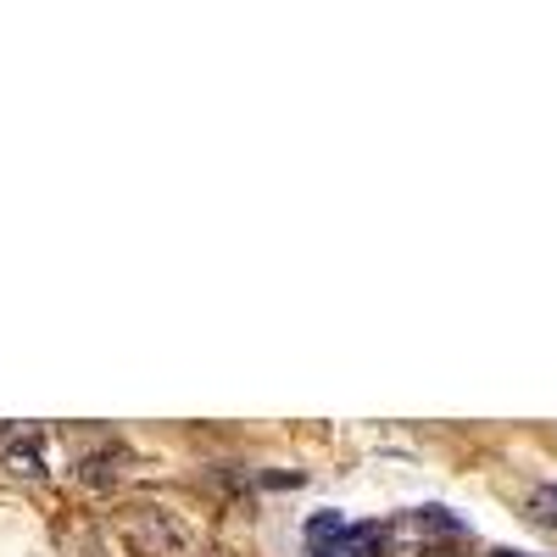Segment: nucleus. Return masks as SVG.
Returning a JSON list of instances; mask_svg holds the SVG:
<instances>
[{"label": "nucleus", "mask_w": 557, "mask_h": 557, "mask_svg": "<svg viewBox=\"0 0 557 557\" xmlns=\"http://www.w3.org/2000/svg\"><path fill=\"white\" fill-rule=\"evenodd\" d=\"M430 557H446V552H430Z\"/></svg>", "instance_id": "obj_8"}, {"label": "nucleus", "mask_w": 557, "mask_h": 557, "mask_svg": "<svg viewBox=\"0 0 557 557\" xmlns=\"http://www.w3.org/2000/svg\"><path fill=\"white\" fill-rule=\"evenodd\" d=\"M0 469H7L12 480H45V451L34 441H7V451H0Z\"/></svg>", "instance_id": "obj_4"}, {"label": "nucleus", "mask_w": 557, "mask_h": 557, "mask_svg": "<svg viewBox=\"0 0 557 557\" xmlns=\"http://www.w3.org/2000/svg\"><path fill=\"white\" fill-rule=\"evenodd\" d=\"M391 524H380V519H368V524H351L346 530V541H341V557H391Z\"/></svg>", "instance_id": "obj_2"}, {"label": "nucleus", "mask_w": 557, "mask_h": 557, "mask_svg": "<svg viewBox=\"0 0 557 557\" xmlns=\"http://www.w3.org/2000/svg\"><path fill=\"white\" fill-rule=\"evenodd\" d=\"M128 541L146 552V557H173L184 546V530L168 513H157V507H139V513L128 519Z\"/></svg>", "instance_id": "obj_1"}, {"label": "nucleus", "mask_w": 557, "mask_h": 557, "mask_svg": "<svg viewBox=\"0 0 557 557\" xmlns=\"http://www.w3.org/2000/svg\"><path fill=\"white\" fill-rule=\"evenodd\" d=\"M496 557H519V552H496Z\"/></svg>", "instance_id": "obj_7"}, {"label": "nucleus", "mask_w": 557, "mask_h": 557, "mask_svg": "<svg viewBox=\"0 0 557 557\" xmlns=\"http://www.w3.org/2000/svg\"><path fill=\"white\" fill-rule=\"evenodd\" d=\"M530 519L541 530H557V485H535L530 491Z\"/></svg>", "instance_id": "obj_6"}, {"label": "nucleus", "mask_w": 557, "mask_h": 557, "mask_svg": "<svg viewBox=\"0 0 557 557\" xmlns=\"http://www.w3.org/2000/svg\"><path fill=\"white\" fill-rule=\"evenodd\" d=\"M346 513H312L307 519V546L318 552V557H341V541H346Z\"/></svg>", "instance_id": "obj_3"}, {"label": "nucleus", "mask_w": 557, "mask_h": 557, "mask_svg": "<svg viewBox=\"0 0 557 557\" xmlns=\"http://www.w3.org/2000/svg\"><path fill=\"white\" fill-rule=\"evenodd\" d=\"M117 462L128 469V451H123V446H107V451H96V457H84L78 474H84L89 485H112V480H117Z\"/></svg>", "instance_id": "obj_5"}]
</instances>
